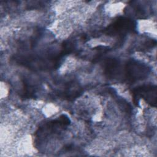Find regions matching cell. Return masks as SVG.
I'll use <instances>...</instances> for the list:
<instances>
[{
    "label": "cell",
    "instance_id": "obj_1",
    "mask_svg": "<svg viewBox=\"0 0 157 157\" xmlns=\"http://www.w3.org/2000/svg\"><path fill=\"white\" fill-rule=\"evenodd\" d=\"M150 72V67L139 61L129 59L121 64L118 60L115 68L113 80L122 79L128 83H134L147 78Z\"/></svg>",
    "mask_w": 157,
    "mask_h": 157
},
{
    "label": "cell",
    "instance_id": "obj_2",
    "mask_svg": "<svg viewBox=\"0 0 157 157\" xmlns=\"http://www.w3.org/2000/svg\"><path fill=\"white\" fill-rule=\"evenodd\" d=\"M70 124V120L66 115H61L58 118L45 123L36 131V137L39 140L55 135L64 130Z\"/></svg>",
    "mask_w": 157,
    "mask_h": 157
},
{
    "label": "cell",
    "instance_id": "obj_3",
    "mask_svg": "<svg viewBox=\"0 0 157 157\" xmlns=\"http://www.w3.org/2000/svg\"><path fill=\"white\" fill-rule=\"evenodd\" d=\"M136 28V23L132 19L120 17L107 26L104 33L110 36H121L132 33Z\"/></svg>",
    "mask_w": 157,
    "mask_h": 157
},
{
    "label": "cell",
    "instance_id": "obj_4",
    "mask_svg": "<svg viewBox=\"0 0 157 157\" xmlns=\"http://www.w3.org/2000/svg\"><path fill=\"white\" fill-rule=\"evenodd\" d=\"M132 98L136 105H138L139 99L142 98L149 105L155 107L157 103L156 86L148 84L135 88L132 90Z\"/></svg>",
    "mask_w": 157,
    "mask_h": 157
},
{
    "label": "cell",
    "instance_id": "obj_5",
    "mask_svg": "<svg viewBox=\"0 0 157 157\" xmlns=\"http://www.w3.org/2000/svg\"><path fill=\"white\" fill-rule=\"evenodd\" d=\"M132 3L133 4L132 6L133 10L135 12L136 16L139 18H145L147 14L145 7H144L142 5L134 4L133 2H132Z\"/></svg>",
    "mask_w": 157,
    "mask_h": 157
}]
</instances>
